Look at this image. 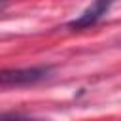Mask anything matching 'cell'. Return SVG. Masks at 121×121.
<instances>
[{
  "mask_svg": "<svg viewBox=\"0 0 121 121\" xmlns=\"http://www.w3.org/2000/svg\"><path fill=\"white\" fill-rule=\"evenodd\" d=\"M113 2L115 0H95L78 19H74V21L68 23V28H72V30H83V28L93 26L95 23H98L102 19V15H106V11L110 9V6Z\"/></svg>",
  "mask_w": 121,
  "mask_h": 121,
  "instance_id": "2",
  "label": "cell"
},
{
  "mask_svg": "<svg viewBox=\"0 0 121 121\" xmlns=\"http://www.w3.org/2000/svg\"><path fill=\"white\" fill-rule=\"evenodd\" d=\"M51 74L49 66H32V68H8L0 70V87H26L47 79Z\"/></svg>",
  "mask_w": 121,
  "mask_h": 121,
  "instance_id": "1",
  "label": "cell"
},
{
  "mask_svg": "<svg viewBox=\"0 0 121 121\" xmlns=\"http://www.w3.org/2000/svg\"><path fill=\"white\" fill-rule=\"evenodd\" d=\"M4 8H6V0H0V11H2Z\"/></svg>",
  "mask_w": 121,
  "mask_h": 121,
  "instance_id": "3",
  "label": "cell"
}]
</instances>
